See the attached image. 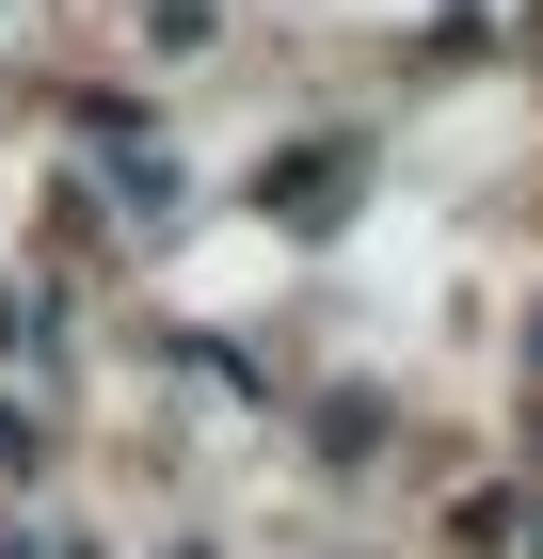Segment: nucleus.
Here are the masks:
<instances>
[{
    "label": "nucleus",
    "mask_w": 543,
    "mask_h": 559,
    "mask_svg": "<svg viewBox=\"0 0 543 559\" xmlns=\"http://www.w3.org/2000/svg\"><path fill=\"white\" fill-rule=\"evenodd\" d=\"M0 559H81V544H0Z\"/></svg>",
    "instance_id": "obj_1"
}]
</instances>
